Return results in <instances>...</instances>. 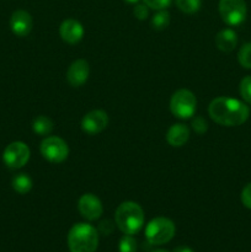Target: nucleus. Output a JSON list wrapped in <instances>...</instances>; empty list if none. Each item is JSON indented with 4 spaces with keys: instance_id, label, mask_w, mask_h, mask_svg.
I'll list each match as a JSON object with an SVG mask.
<instances>
[{
    "instance_id": "22",
    "label": "nucleus",
    "mask_w": 251,
    "mask_h": 252,
    "mask_svg": "<svg viewBox=\"0 0 251 252\" xmlns=\"http://www.w3.org/2000/svg\"><path fill=\"white\" fill-rule=\"evenodd\" d=\"M239 91H240V95L243 97L244 102L248 103V105H251V75L245 76L240 81Z\"/></svg>"
},
{
    "instance_id": "20",
    "label": "nucleus",
    "mask_w": 251,
    "mask_h": 252,
    "mask_svg": "<svg viewBox=\"0 0 251 252\" xmlns=\"http://www.w3.org/2000/svg\"><path fill=\"white\" fill-rule=\"evenodd\" d=\"M238 61L243 68L251 69V42L245 43L239 49Z\"/></svg>"
},
{
    "instance_id": "18",
    "label": "nucleus",
    "mask_w": 251,
    "mask_h": 252,
    "mask_svg": "<svg viewBox=\"0 0 251 252\" xmlns=\"http://www.w3.org/2000/svg\"><path fill=\"white\" fill-rule=\"evenodd\" d=\"M150 25L155 31H162V30L167 29L170 25V14L166 10H157L153 15Z\"/></svg>"
},
{
    "instance_id": "24",
    "label": "nucleus",
    "mask_w": 251,
    "mask_h": 252,
    "mask_svg": "<svg viewBox=\"0 0 251 252\" xmlns=\"http://www.w3.org/2000/svg\"><path fill=\"white\" fill-rule=\"evenodd\" d=\"M143 1L149 9L157 11V10H166L171 5L172 0H143Z\"/></svg>"
},
{
    "instance_id": "6",
    "label": "nucleus",
    "mask_w": 251,
    "mask_h": 252,
    "mask_svg": "<svg viewBox=\"0 0 251 252\" xmlns=\"http://www.w3.org/2000/svg\"><path fill=\"white\" fill-rule=\"evenodd\" d=\"M39 152L42 157L52 164H61L69 157V147L66 142L56 135L44 138L39 145Z\"/></svg>"
},
{
    "instance_id": "17",
    "label": "nucleus",
    "mask_w": 251,
    "mask_h": 252,
    "mask_svg": "<svg viewBox=\"0 0 251 252\" xmlns=\"http://www.w3.org/2000/svg\"><path fill=\"white\" fill-rule=\"evenodd\" d=\"M11 185L15 192H17L19 194H26L32 189L33 182H32V179L27 174H17L12 179Z\"/></svg>"
},
{
    "instance_id": "7",
    "label": "nucleus",
    "mask_w": 251,
    "mask_h": 252,
    "mask_svg": "<svg viewBox=\"0 0 251 252\" xmlns=\"http://www.w3.org/2000/svg\"><path fill=\"white\" fill-rule=\"evenodd\" d=\"M219 14L228 26H239L246 19L245 0H219Z\"/></svg>"
},
{
    "instance_id": "10",
    "label": "nucleus",
    "mask_w": 251,
    "mask_h": 252,
    "mask_svg": "<svg viewBox=\"0 0 251 252\" xmlns=\"http://www.w3.org/2000/svg\"><path fill=\"white\" fill-rule=\"evenodd\" d=\"M108 126V115L102 110H93L81 120V129L89 135H95L105 130Z\"/></svg>"
},
{
    "instance_id": "23",
    "label": "nucleus",
    "mask_w": 251,
    "mask_h": 252,
    "mask_svg": "<svg viewBox=\"0 0 251 252\" xmlns=\"http://www.w3.org/2000/svg\"><path fill=\"white\" fill-rule=\"evenodd\" d=\"M191 126H192V129H193L194 132L199 135L204 134V133L208 130V122H207L203 117H201V116H197V117H194L193 120H192Z\"/></svg>"
},
{
    "instance_id": "19",
    "label": "nucleus",
    "mask_w": 251,
    "mask_h": 252,
    "mask_svg": "<svg viewBox=\"0 0 251 252\" xmlns=\"http://www.w3.org/2000/svg\"><path fill=\"white\" fill-rule=\"evenodd\" d=\"M175 2L180 11L188 15L198 12L202 6V0H175Z\"/></svg>"
},
{
    "instance_id": "30",
    "label": "nucleus",
    "mask_w": 251,
    "mask_h": 252,
    "mask_svg": "<svg viewBox=\"0 0 251 252\" xmlns=\"http://www.w3.org/2000/svg\"><path fill=\"white\" fill-rule=\"evenodd\" d=\"M152 252H169V251H166V250H154Z\"/></svg>"
},
{
    "instance_id": "11",
    "label": "nucleus",
    "mask_w": 251,
    "mask_h": 252,
    "mask_svg": "<svg viewBox=\"0 0 251 252\" xmlns=\"http://www.w3.org/2000/svg\"><path fill=\"white\" fill-rule=\"evenodd\" d=\"M90 75V66L85 59H76L66 70V81L73 88H80L88 81Z\"/></svg>"
},
{
    "instance_id": "3",
    "label": "nucleus",
    "mask_w": 251,
    "mask_h": 252,
    "mask_svg": "<svg viewBox=\"0 0 251 252\" xmlns=\"http://www.w3.org/2000/svg\"><path fill=\"white\" fill-rule=\"evenodd\" d=\"M98 246V231L89 223L74 224L68 233V248L70 252H96Z\"/></svg>"
},
{
    "instance_id": "4",
    "label": "nucleus",
    "mask_w": 251,
    "mask_h": 252,
    "mask_svg": "<svg viewBox=\"0 0 251 252\" xmlns=\"http://www.w3.org/2000/svg\"><path fill=\"white\" fill-rule=\"evenodd\" d=\"M176 233L174 221L165 217H157L152 219L145 226V238L152 245H164L167 244Z\"/></svg>"
},
{
    "instance_id": "29",
    "label": "nucleus",
    "mask_w": 251,
    "mask_h": 252,
    "mask_svg": "<svg viewBox=\"0 0 251 252\" xmlns=\"http://www.w3.org/2000/svg\"><path fill=\"white\" fill-rule=\"evenodd\" d=\"M126 2H128V4H137L138 1H139V0H125Z\"/></svg>"
},
{
    "instance_id": "8",
    "label": "nucleus",
    "mask_w": 251,
    "mask_h": 252,
    "mask_svg": "<svg viewBox=\"0 0 251 252\" xmlns=\"http://www.w3.org/2000/svg\"><path fill=\"white\" fill-rule=\"evenodd\" d=\"M31 152L24 142H12L5 148L2 160L9 169H21L29 162Z\"/></svg>"
},
{
    "instance_id": "5",
    "label": "nucleus",
    "mask_w": 251,
    "mask_h": 252,
    "mask_svg": "<svg viewBox=\"0 0 251 252\" xmlns=\"http://www.w3.org/2000/svg\"><path fill=\"white\" fill-rule=\"evenodd\" d=\"M197 108V98L188 89H180L175 91L170 100V111L180 120H188L193 117Z\"/></svg>"
},
{
    "instance_id": "15",
    "label": "nucleus",
    "mask_w": 251,
    "mask_h": 252,
    "mask_svg": "<svg viewBox=\"0 0 251 252\" xmlns=\"http://www.w3.org/2000/svg\"><path fill=\"white\" fill-rule=\"evenodd\" d=\"M238 44L236 32L231 29H224L219 31L216 36V46L219 51L224 53H230Z\"/></svg>"
},
{
    "instance_id": "16",
    "label": "nucleus",
    "mask_w": 251,
    "mask_h": 252,
    "mask_svg": "<svg viewBox=\"0 0 251 252\" xmlns=\"http://www.w3.org/2000/svg\"><path fill=\"white\" fill-rule=\"evenodd\" d=\"M32 129H33L36 134L47 137V135H49L53 132L54 123L47 116H37L33 120V122H32Z\"/></svg>"
},
{
    "instance_id": "2",
    "label": "nucleus",
    "mask_w": 251,
    "mask_h": 252,
    "mask_svg": "<svg viewBox=\"0 0 251 252\" xmlns=\"http://www.w3.org/2000/svg\"><path fill=\"white\" fill-rule=\"evenodd\" d=\"M144 211L133 201H126L117 207L115 213V223L123 234L134 235L139 233L144 225Z\"/></svg>"
},
{
    "instance_id": "14",
    "label": "nucleus",
    "mask_w": 251,
    "mask_h": 252,
    "mask_svg": "<svg viewBox=\"0 0 251 252\" xmlns=\"http://www.w3.org/2000/svg\"><path fill=\"white\" fill-rule=\"evenodd\" d=\"M189 134L191 133H189V128L187 126L182 125V123H176L167 129L166 142L171 147L180 148L188 142Z\"/></svg>"
},
{
    "instance_id": "13",
    "label": "nucleus",
    "mask_w": 251,
    "mask_h": 252,
    "mask_svg": "<svg viewBox=\"0 0 251 252\" xmlns=\"http://www.w3.org/2000/svg\"><path fill=\"white\" fill-rule=\"evenodd\" d=\"M33 27V20L26 10H16L10 17V29L17 37H26Z\"/></svg>"
},
{
    "instance_id": "27",
    "label": "nucleus",
    "mask_w": 251,
    "mask_h": 252,
    "mask_svg": "<svg viewBox=\"0 0 251 252\" xmlns=\"http://www.w3.org/2000/svg\"><path fill=\"white\" fill-rule=\"evenodd\" d=\"M115 224L111 220H108V219H106V220H102L98 224L97 231H100L102 235H110V234H112L113 229H115Z\"/></svg>"
},
{
    "instance_id": "26",
    "label": "nucleus",
    "mask_w": 251,
    "mask_h": 252,
    "mask_svg": "<svg viewBox=\"0 0 251 252\" xmlns=\"http://www.w3.org/2000/svg\"><path fill=\"white\" fill-rule=\"evenodd\" d=\"M241 203L248 209H251V182L246 185L241 191Z\"/></svg>"
},
{
    "instance_id": "12",
    "label": "nucleus",
    "mask_w": 251,
    "mask_h": 252,
    "mask_svg": "<svg viewBox=\"0 0 251 252\" xmlns=\"http://www.w3.org/2000/svg\"><path fill=\"white\" fill-rule=\"evenodd\" d=\"M84 26L75 19H66L59 26L61 38L68 44H76L83 39Z\"/></svg>"
},
{
    "instance_id": "21",
    "label": "nucleus",
    "mask_w": 251,
    "mask_h": 252,
    "mask_svg": "<svg viewBox=\"0 0 251 252\" xmlns=\"http://www.w3.org/2000/svg\"><path fill=\"white\" fill-rule=\"evenodd\" d=\"M137 240L133 238V235L125 234L118 244V250L120 252H137Z\"/></svg>"
},
{
    "instance_id": "1",
    "label": "nucleus",
    "mask_w": 251,
    "mask_h": 252,
    "mask_svg": "<svg viewBox=\"0 0 251 252\" xmlns=\"http://www.w3.org/2000/svg\"><path fill=\"white\" fill-rule=\"evenodd\" d=\"M208 115L212 120L224 127H236L249 120L250 108L248 103L231 97H216L208 106Z\"/></svg>"
},
{
    "instance_id": "25",
    "label": "nucleus",
    "mask_w": 251,
    "mask_h": 252,
    "mask_svg": "<svg viewBox=\"0 0 251 252\" xmlns=\"http://www.w3.org/2000/svg\"><path fill=\"white\" fill-rule=\"evenodd\" d=\"M133 14L138 20L143 21V20L148 19V16H149V7L145 4H137L133 9Z\"/></svg>"
},
{
    "instance_id": "9",
    "label": "nucleus",
    "mask_w": 251,
    "mask_h": 252,
    "mask_svg": "<svg viewBox=\"0 0 251 252\" xmlns=\"http://www.w3.org/2000/svg\"><path fill=\"white\" fill-rule=\"evenodd\" d=\"M78 211L88 221L97 220L103 213V206L100 198L93 193H84L78 201Z\"/></svg>"
},
{
    "instance_id": "28",
    "label": "nucleus",
    "mask_w": 251,
    "mask_h": 252,
    "mask_svg": "<svg viewBox=\"0 0 251 252\" xmlns=\"http://www.w3.org/2000/svg\"><path fill=\"white\" fill-rule=\"evenodd\" d=\"M174 252H194L192 250L191 248H188V246H177L176 249H175Z\"/></svg>"
}]
</instances>
